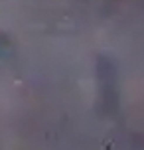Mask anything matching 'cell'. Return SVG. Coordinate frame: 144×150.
Listing matches in <instances>:
<instances>
[]
</instances>
